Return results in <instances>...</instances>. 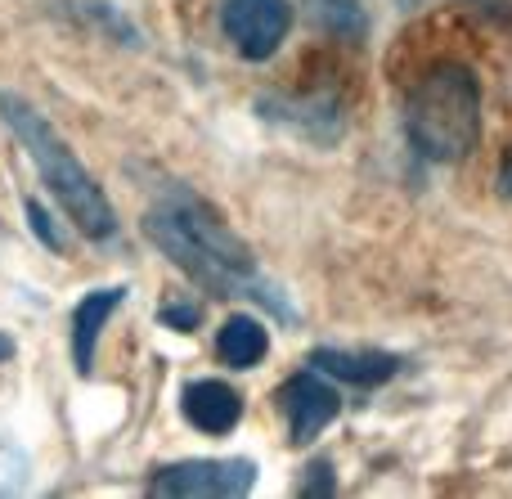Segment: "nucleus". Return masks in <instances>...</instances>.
<instances>
[{"label": "nucleus", "instance_id": "nucleus-14", "mask_svg": "<svg viewBox=\"0 0 512 499\" xmlns=\"http://www.w3.org/2000/svg\"><path fill=\"white\" fill-rule=\"evenodd\" d=\"M499 194L512 198V149L504 153V162H499Z\"/></svg>", "mask_w": 512, "mask_h": 499}, {"label": "nucleus", "instance_id": "nucleus-11", "mask_svg": "<svg viewBox=\"0 0 512 499\" xmlns=\"http://www.w3.org/2000/svg\"><path fill=\"white\" fill-rule=\"evenodd\" d=\"M306 9L315 18V27H324L337 41H360L364 27H369V18L355 0H306Z\"/></svg>", "mask_w": 512, "mask_h": 499}, {"label": "nucleus", "instance_id": "nucleus-9", "mask_svg": "<svg viewBox=\"0 0 512 499\" xmlns=\"http://www.w3.org/2000/svg\"><path fill=\"white\" fill-rule=\"evenodd\" d=\"M117 306H122V288H99V293H90L86 302L72 311V360H77V374H90V365H95V342Z\"/></svg>", "mask_w": 512, "mask_h": 499}, {"label": "nucleus", "instance_id": "nucleus-15", "mask_svg": "<svg viewBox=\"0 0 512 499\" xmlns=\"http://www.w3.org/2000/svg\"><path fill=\"white\" fill-rule=\"evenodd\" d=\"M9 356H14V338H5V333H0V365H5Z\"/></svg>", "mask_w": 512, "mask_h": 499}, {"label": "nucleus", "instance_id": "nucleus-8", "mask_svg": "<svg viewBox=\"0 0 512 499\" xmlns=\"http://www.w3.org/2000/svg\"><path fill=\"white\" fill-rule=\"evenodd\" d=\"M310 369L328 378H342L346 387H382L400 374V360L391 351H364V347H319L310 351Z\"/></svg>", "mask_w": 512, "mask_h": 499}, {"label": "nucleus", "instance_id": "nucleus-3", "mask_svg": "<svg viewBox=\"0 0 512 499\" xmlns=\"http://www.w3.org/2000/svg\"><path fill=\"white\" fill-rule=\"evenodd\" d=\"M405 131L418 158L463 162L481 140V81L463 63H436L405 99Z\"/></svg>", "mask_w": 512, "mask_h": 499}, {"label": "nucleus", "instance_id": "nucleus-5", "mask_svg": "<svg viewBox=\"0 0 512 499\" xmlns=\"http://www.w3.org/2000/svg\"><path fill=\"white\" fill-rule=\"evenodd\" d=\"M221 32L243 59L265 63L274 59L292 32V5L288 0H225L221 5Z\"/></svg>", "mask_w": 512, "mask_h": 499}, {"label": "nucleus", "instance_id": "nucleus-6", "mask_svg": "<svg viewBox=\"0 0 512 499\" xmlns=\"http://www.w3.org/2000/svg\"><path fill=\"white\" fill-rule=\"evenodd\" d=\"M279 410H283V419H288L292 446H310V441L337 419L342 401H337V392L324 378H315V369H306V374H292L288 383L279 387Z\"/></svg>", "mask_w": 512, "mask_h": 499}, {"label": "nucleus", "instance_id": "nucleus-13", "mask_svg": "<svg viewBox=\"0 0 512 499\" xmlns=\"http://www.w3.org/2000/svg\"><path fill=\"white\" fill-rule=\"evenodd\" d=\"M158 320L171 324V329H180V333H194L198 329V311H194V306H185V302H167L158 311Z\"/></svg>", "mask_w": 512, "mask_h": 499}, {"label": "nucleus", "instance_id": "nucleus-16", "mask_svg": "<svg viewBox=\"0 0 512 499\" xmlns=\"http://www.w3.org/2000/svg\"><path fill=\"white\" fill-rule=\"evenodd\" d=\"M409 5H414V0H409Z\"/></svg>", "mask_w": 512, "mask_h": 499}, {"label": "nucleus", "instance_id": "nucleus-1", "mask_svg": "<svg viewBox=\"0 0 512 499\" xmlns=\"http://www.w3.org/2000/svg\"><path fill=\"white\" fill-rule=\"evenodd\" d=\"M144 239H149L180 275H189L198 288H207V293L248 297V302L274 311L279 320H292L283 293L270 279H261L248 243L234 239L230 225L207 203H198L189 189H171V194H162V203L149 207V216H144Z\"/></svg>", "mask_w": 512, "mask_h": 499}, {"label": "nucleus", "instance_id": "nucleus-4", "mask_svg": "<svg viewBox=\"0 0 512 499\" xmlns=\"http://www.w3.org/2000/svg\"><path fill=\"white\" fill-rule=\"evenodd\" d=\"M256 486L252 459H180L158 468L149 491L176 499H239Z\"/></svg>", "mask_w": 512, "mask_h": 499}, {"label": "nucleus", "instance_id": "nucleus-12", "mask_svg": "<svg viewBox=\"0 0 512 499\" xmlns=\"http://www.w3.org/2000/svg\"><path fill=\"white\" fill-rule=\"evenodd\" d=\"M23 212H27V225H32V234L45 243V248H50V252H68V239H63V230L54 225V216L45 212V207L36 203V198H27Z\"/></svg>", "mask_w": 512, "mask_h": 499}, {"label": "nucleus", "instance_id": "nucleus-10", "mask_svg": "<svg viewBox=\"0 0 512 499\" xmlns=\"http://www.w3.org/2000/svg\"><path fill=\"white\" fill-rule=\"evenodd\" d=\"M265 351H270V333L252 315H230L216 333V356L230 369H256L265 360Z\"/></svg>", "mask_w": 512, "mask_h": 499}, {"label": "nucleus", "instance_id": "nucleus-7", "mask_svg": "<svg viewBox=\"0 0 512 499\" xmlns=\"http://www.w3.org/2000/svg\"><path fill=\"white\" fill-rule=\"evenodd\" d=\"M180 414L203 437H225L243 419V396L221 378H198V383H189L180 392Z\"/></svg>", "mask_w": 512, "mask_h": 499}, {"label": "nucleus", "instance_id": "nucleus-2", "mask_svg": "<svg viewBox=\"0 0 512 499\" xmlns=\"http://www.w3.org/2000/svg\"><path fill=\"white\" fill-rule=\"evenodd\" d=\"M0 122L14 131L18 144H23V153L32 158V167L41 171L45 189L59 198V207L68 212V221L95 243L113 239L117 234L113 203H108L104 185H99V180L81 167L77 153L68 149V140H63V135L54 131V126L45 122L23 95H9V90H0Z\"/></svg>", "mask_w": 512, "mask_h": 499}]
</instances>
